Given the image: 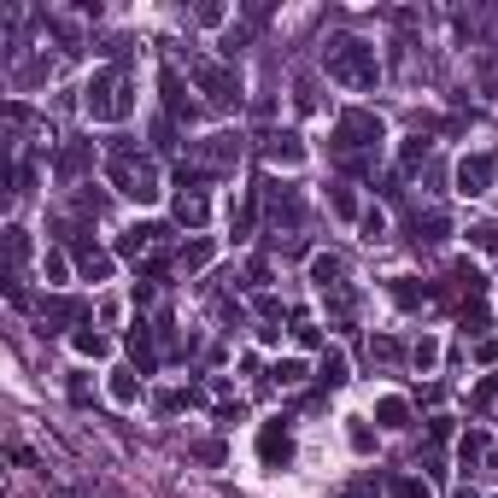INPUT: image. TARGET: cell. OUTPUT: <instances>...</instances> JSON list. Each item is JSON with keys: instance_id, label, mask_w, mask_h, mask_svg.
Here are the masks:
<instances>
[{"instance_id": "22", "label": "cell", "mask_w": 498, "mask_h": 498, "mask_svg": "<svg viewBox=\"0 0 498 498\" xmlns=\"http://www.w3.org/2000/svg\"><path fill=\"white\" fill-rule=\"evenodd\" d=\"M253 217H258V188L241 199V212H229V229H235V241H246V235H253Z\"/></svg>"}, {"instance_id": "17", "label": "cell", "mask_w": 498, "mask_h": 498, "mask_svg": "<svg viewBox=\"0 0 498 498\" xmlns=\"http://www.w3.org/2000/svg\"><path fill=\"white\" fill-rule=\"evenodd\" d=\"M411 229H416V246H434V241H446V229H452V223H446V212H416L411 217Z\"/></svg>"}, {"instance_id": "20", "label": "cell", "mask_w": 498, "mask_h": 498, "mask_svg": "<svg viewBox=\"0 0 498 498\" xmlns=\"http://www.w3.org/2000/svg\"><path fill=\"white\" fill-rule=\"evenodd\" d=\"M387 293H393V305H405V311H416V305H422V299H428V287H416L411 276H393V282H387Z\"/></svg>"}, {"instance_id": "23", "label": "cell", "mask_w": 498, "mask_h": 498, "mask_svg": "<svg viewBox=\"0 0 498 498\" xmlns=\"http://www.w3.org/2000/svg\"><path fill=\"white\" fill-rule=\"evenodd\" d=\"M141 398V382H135V370H112V405H135Z\"/></svg>"}, {"instance_id": "35", "label": "cell", "mask_w": 498, "mask_h": 498, "mask_svg": "<svg viewBox=\"0 0 498 498\" xmlns=\"http://www.w3.org/2000/svg\"><path fill=\"white\" fill-rule=\"evenodd\" d=\"M357 223H364V241H382V235H387V217L382 212H364Z\"/></svg>"}, {"instance_id": "15", "label": "cell", "mask_w": 498, "mask_h": 498, "mask_svg": "<svg viewBox=\"0 0 498 498\" xmlns=\"http://www.w3.org/2000/svg\"><path fill=\"white\" fill-rule=\"evenodd\" d=\"M76 270H83L88 282H106V276H112V253H100V246L76 241Z\"/></svg>"}, {"instance_id": "4", "label": "cell", "mask_w": 498, "mask_h": 498, "mask_svg": "<svg viewBox=\"0 0 498 498\" xmlns=\"http://www.w3.org/2000/svg\"><path fill=\"white\" fill-rule=\"evenodd\" d=\"M83 106H88V117H94V124H124V117L135 112V88H129V71H124V65H106V71L88 76Z\"/></svg>"}, {"instance_id": "36", "label": "cell", "mask_w": 498, "mask_h": 498, "mask_svg": "<svg viewBox=\"0 0 498 498\" xmlns=\"http://www.w3.org/2000/svg\"><path fill=\"white\" fill-rule=\"evenodd\" d=\"M328 199H334V212H341V217H364V212H357V199H352V188H334Z\"/></svg>"}, {"instance_id": "8", "label": "cell", "mask_w": 498, "mask_h": 498, "mask_svg": "<svg viewBox=\"0 0 498 498\" xmlns=\"http://www.w3.org/2000/svg\"><path fill=\"white\" fill-rule=\"evenodd\" d=\"M493 171H498L493 153H470L463 165H457V194H470V199L493 194Z\"/></svg>"}, {"instance_id": "5", "label": "cell", "mask_w": 498, "mask_h": 498, "mask_svg": "<svg viewBox=\"0 0 498 498\" xmlns=\"http://www.w3.org/2000/svg\"><path fill=\"white\" fill-rule=\"evenodd\" d=\"M188 76H194V88L212 106H241V76H235V65H217V59H188Z\"/></svg>"}, {"instance_id": "26", "label": "cell", "mask_w": 498, "mask_h": 498, "mask_svg": "<svg viewBox=\"0 0 498 498\" xmlns=\"http://www.w3.org/2000/svg\"><path fill=\"white\" fill-rule=\"evenodd\" d=\"M176 264H182V270H205V264H212V241H188L182 253H176Z\"/></svg>"}, {"instance_id": "28", "label": "cell", "mask_w": 498, "mask_h": 498, "mask_svg": "<svg viewBox=\"0 0 498 498\" xmlns=\"http://www.w3.org/2000/svg\"><path fill=\"white\" fill-rule=\"evenodd\" d=\"M270 382L276 387H299V382H305V364H299V357H282V364L270 370Z\"/></svg>"}, {"instance_id": "2", "label": "cell", "mask_w": 498, "mask_h": 498, "mask_svg": "<svg viewBox=\"0 0 498 498\" xmlns=\"http://www.w3.org/2000/svg\"><path fill=\"white\" fill-rule=\"evenodd\" d=\"M323 71L341 88H375L382 83V59L364 36H328L323 42Z\"/></svg>"}, {"instance_id": "32", "label": "cell", "mask_w": 498, "mask_h": 498, "mask_svg": "<svg viewBox=\"0 0 498 498\" xmlns=\"http://www.w3.org/2000/svg\"><path fill=\"white\" fill-rule=\"evenodd\" d=\"M393 498H428V486L416 481V475H393V486H387Z\"/></svg>"}, {"instance_id": "40", "label": "cell", "mask_w": 498, "mask_h": 498, "mask_svg": "<svg viewBox=\"0 0 498 498\" xmlns=\"http://www.w3.org/2000/svg\"><path fill=\"white\" fill-rule=\"evenodd\" d=\"M422 153H428L422 141H405V171H416V165H422Z\"/></svg>"}, {"instance_id": "31", "label": "cell", "mask_w": 498, "mask_h": 498, "mask_svg": "<svg viewBox=\"0 0 498 498\" xmlns=\"http://www.w3.org/2000/svg\"><path fill=\"white\" fill-rule=\"evenodd\" d=\"M42 270H47V282L59 287V282H65V276H71V258H65V253H59V246H53V253L42 258Z\"/></svg>"}, {"instance_id": "42", "label": "cell", "mask_w": 498, "mask_h": 498, "mask_svg": "<svg viewBox=\"0 0 498 498\" xmlns=\"http://www.w3.org/2000/svg\"><path fill=\"white\" fill-rule=\"evenodd\" d=\"M341 498H357V493H341Z\"/></svg>"}, {"instance_id": "39", "label": "cell", "mask_w": 498, "mask_h": 498, "mask_svg": "<svg viewBox=\"0 0 498 498\" xmlns=\"http://www.w3.org/2000/svg\"><path fill=\"white\" fill-rule=\"evenodd\" d=\"M194 457H205V463H223V446H217V440H199Z\"/></svg>"}, {"instance_id": "29", "label": "cell", "mask_w": 498, "mask_h": 498, "mask_svg": "<svg viewBox=\"0 0 498 498\" xmlns=\"http://www.w3.org/2000/svg\"><path fill=\"white\" fill-rule=\"evenodd\" d=\"M411 357H416V370H434V364H440V341H434V334H422V341L411 346Z\"/></svg>"}, {"instance_id": "1", "label": "cell", "mask_w": 498, "mask_h": 498, "mask_svg": "<svg viewBox=\"0 0 498 498\" xmlns=\"http://www.w3.org/2000/svg\"><path fill=\"white\" fill-rule=\"evenodd\" d=\"M387 141V124L375 112H364V106H352V112L334 117V135H328V153L341 158L346 171H370L375 153H382Z\"/></svg>"}, {"instance_id": "11", "label": "cell", "mask_w": 498, "mask_h": 498, "mask_svg": "<svg viewBox=\"0 0 498 498\" xmlns=\"http://www.w3.org/2000/svg\"><path fill=\"white\" fill-rule=\"evenodd\" d=\"M264 158H270V165H282V171H299V165H305V141H299V135H264Z\"/></svg>"}, {"instance_id": "34", "label": "cell", "mask_w": 498, "mask_h": 498, "mask_svg": "<svg viewBox=\"0 0 498 498\" xmlns=\"http://www.w3.org/2000/svg\"><path fill=\"white\" fill-rule=\"evenodd\" d=\"M470 241L481 246V253H498V223H481V229H470Z\"/></svg>"}, {"instance_id": "24", "label": "cell", "mask_w": 498, "mask_h": 498, "mask_svg": "<svg viewBox=\"0 0 498 498\" xmlns=\"http://www.w3.org/2000/svg\"><path fill=\"white\" fill-rule=\"evenodd\" d=\"M71 346H76L83 357H106V352H112V341H106V334H94V328H76Z\"/></svg>"}, {"instance_id": "37", "label": "cell", "mask_w": 498, "mask_h": 498, "mask_svg": "<svg viewBox=\"0 0 498 498\" xmlns=\"http://www.w3.org/2000/svg\"><path fill=\"white\" fill-rule=\"evenodd\" d=\"M258 317H264V323H276V317H282V299H276V293H258Z\"/></svg>"}, {"instance_id": "16", "label": "cell", "mask_w": 498, "mask_h": 498, "mask_svg": "<svg viewBox=\"0 0 498 498\" xmlns=\"http://www.w3.org/2000/svg\"><path fill=\"white\" fill-rule=\"evenodd\" d=\"M317 382H323V387H346V382H352L341 346H328V352H323V364H317Z\"/></svg>"}, {"instance_id": "6", "label": "cell", "mask_w": 498, "mask_h": 498, "mask_svg": "<svg viewBox=\"0 0 498 498\" xmlns=\"http://www.w3.org/2000/svg\"><path fill=\"white\" fill-rule=\"evenodd\" d=\"M258 205H264V217H270L276 229H299L305 223V199H299L287 182H258Z\"/></svg>"}, {"instance_id": "27", "label": "cell", "mask_w": 498, "mask_h": 498, "mask_svg": "<svg viewBox=\"0 0 498 498\" xmlns=\"http://www.w3.org/2000/svg\"><path fill=\"white\" fill-rule=\"evenodd\" d=\"M293 341L305 346V352H317V346H323V328H317L311 317H299V311H293Z\"/></svg>"}, {"instance_id": "19", "label": "cell", "mask_w": 498, "mask_h": 498, "mask_svg": "<svg viewBox=\"0 0 498 498\" xmlns=\"http://www.w3.org/2000/svg\"><path fill=\"white\" fill-rule=\"evenodd\" d=\"M158 88H165V106H171V117H194V106H188L182 76H176V71H165V76H158Z\"/></svg>"}, {"instance_id": "12", "label": "cell", "mask_w": 498, "mask_h": 498, "mask_svg": "<svg viewBox=\"0 0 498 498\" xmlns=\"http://www.w3.org/2000/svg\"><path fill=\"white\" fill-rule=\"evenodd\" d=\"M205 217H212L205 194H199V188H182V194H176V223L182 229H205Z\"/></svg>"}, {"instance_id": "7", "label": "cell", "mask_w": 498, "mask_h": 498, "mask_svg": "<svg viewBox=\"0 0 498 498\" xmlns=\"http://www.w3.org/2000/svg\"><path fill=\"white\" fill-rule=\"evenodd\" d=\"M194 165H199L205 176L235 171V165H241V135H205V141L194 147Z\"/></svg>"}, {"instance_id": "21", "label": "cell", "mask_w": 498, "mask_h": 498, "mask_svg": "<svg viewBox=\"0 0 498 498\" xmlns=\"http://www.w3.org/2000/svg\"><path fill=\"white\" fill-rule=\"evenodd\" d=\"M481 457H486V434H481V428H470V434L457 440V463H463V470H475Z\"/></svg>"}, {"instance_id": "30", "label": "cell", "mask_w": 498, "mask_h": 498, "mask_svg": "<svg viewBox=\"0 0 498 498\" xmlns=\"http://www.w3.org/2000/svg\"><path fill=\"white\" fill-rule=\"evenodd\" d=\"M83 165H88V147H83V141H71L65 153H59V176H76Z\"/></svg>"}, {"instance_id": "25", "label": "cell", "mask_w": 498, "mask_h": 498, "mask_svg": "<svg viewBox=\"0 0 498 498\" xmlns=\"http://www.w3.org/2000/svg\"><path fill=\"white\" fill-rule=\"evenodd\" d=\"M24 258H29V235L12 223V229H6V264H12V276L24 270Z\"/></svg>"}, {"instance_id": "33", "label": "cell", "mask_w": 498, "mask_h": 498, "mask_svg": "<svg viewBox=\"0 0 498 498\" xmlns=\"http://www.w3.org/2000/svg\"><path fill=\"white\" fill-rule=\"evenodd\" d=\"M493 398H498V370H493V375H481V387L470 393V405H475V411H486Z\"/></svg>"}, {"instance_id": "13", "label": "cell", "mask_w": 498, "mask_h": 498, "mask_svg": "<svg viewBox=\"0 0 498 498\" xmlns=\"http://www.w3.org/2000/svg\"><path fill=\"white\" fill-rule=\"evenodd\" d=\"M88 305L83 299H42V323L47 328H65V323H83Z\"/></svg>"}, {"instance_id": "9", "label": "cell", "mask_w": 498, "mask_h": 498, "mask_svg": "<svg viewBox=\"0 0 498 498\" xmlns=\"http://www.w3.org/2000/svg\"><path fill=\"white\" fill-rule=\"evenodd\" d=\"M258 457H264V470H287L293 463V434L282 428V416L258 428Z\"/></svg>"}, {"instance_id": "38", "label": "cell", "mask_w": 498, "mask_h": 498, "mask_svg": "<svg viewBox=\"0 0 498 498\" xmlns=\"http://www.w3.org/2000/svg\"><path fill=\"white\" fill-rule=\"evenodd\" d=\"M370 357H387V364H393V357H405V346H398V341H375Z\"/></svg>"}, {"instance_id": "18", "label": "cell", "mask_w": 498, "mask_h": 498, "mask_svg": "<svg viewBox=\"0 0 498 498\" xmlns=\"http://www.w3.org/2000/svg\"><path fill=\"white\" fill-rule=\"evenodd\" d=\"M375 422H382V428H405V422H411V405H405L398 393L375 398Z\"/></svg>"}, {"instance_id": "14", "label": "cell", "mask_w": 498, "mask_h": 498, "mask_svg": "<svg viewBox=\"0 0 498 498\" xmlns=\"http://www.w3.org/2000/svg\"><path fill=\"white\" fill-rule=\"evenodd\" d=\"M129 357H135V364H141V375H153V328L141 323V317H135V323H129Z\"/></svg>"}, {"instance_id": "41", "label": "cell", "mask_w": 498, "mask_h": 498, "mask_svg": "<svg viewBox=\"0 0 498 498\" xmlns=\"http://www.w3.org/2000/svg\"><path fill=\"white\" fill-rule=\"evenodd\" d=\"M457 498H475V493H470V486H463V493H457Z\"/></svg>"}, {"instance_id": "10", "label": "cell", "mask_w": 498, "mask_h": 498, "mask_svg": "<svg viewBox=\"0 0 498 498\" xmlns=\"http://www.w3.org/2000/svg\"><path fill=\"white\" fill-rule=\"evenodd\" d=\"M311 282H317V293H341V287H346V258L341 253H317L311 258Z\"/></svg>"}, {"instance_id": "3", "label": "cell", "mask_w": 498, "mask_h": 498, "mask_svg": "<svg viewBox=\"0 0 498 498\" xmlns=\"http://www.w3.org/2000/svg\"><path fill=\"white\" fill-rule=\"evenodd\" d=\"M106 176H112V188L124 199H141V205H153L165 188H158V165L141 153V147H124L117 141L112 153H106Z\"/></svg>"}]
</instances>
